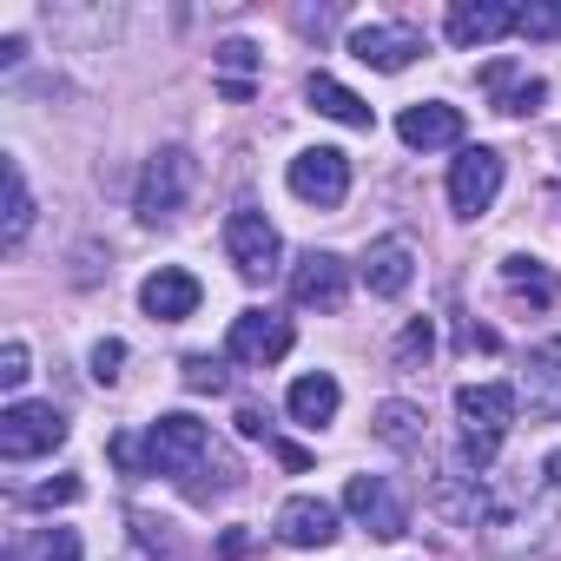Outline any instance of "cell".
<instances>
[{"mask_svg": "<svg viewBox=\"0 0 561 561\" xmlns=\"http://www.w3.org/2000/svg\"><path fill=\"white\" fill-rule=\"evenodd\" d=\"M231 476L225 462H218V449H211V430L198 423V416H185V410H172V416H159V423H146V476H172L192 502H211L218 489L205 482V476Z\"/></svg>", "mask_w": 561, "mask_h": 561, "instance_id": "6da1fadb", "label": "cell"}, {"mask_svg": "<svg viewBox=\"0 0 561 561\" xmlns=\"http://www.w3.org/2000/svg\"><path fill=\"white\" fill-rule=\"evenodd\" d=\"M515 383H462L456 390V416H462V462H469V476H482L489 462H495V449H502V436H508V423H515Z\"/></svg>", "mask_w": 561, "mask_h": 561, "instance_id": "7a4b0ae2", "label": "cell"}, {"mask_svg": "<svg viewBox=\"0 0 561 561\" xmlns=\"http://www.w3.org/2000/svg\"><path fill=\"white\" fill-rule=\"evenodd\" d=\"M192 192H198V159H192L185 146H159V152L146 159V172H139L133 211H139V225H172V218L192 205Z\"/></svg>", "mask_w": 561, "mask_h": 561, "instance_id": "3957f363", "label": "cell"}, {"mask_svg": "<svg viewBox=\"0 0 561 561\" xmlns=\"http://www.w3.org/2000/svg\"><path fill=\"white\" fill-rule=\"evenodd\" d=\"M482 535L495 561H561V508H495Z\"/></svg>", "mask_w": 561, "mask_h": 561, "instance_id": "277c9868", "label": "cell"}, {"mask_svg": "<svg viewBox=\"0 0 561 561\" xmlns=\"http://www.w3.org/2000/svg\"><path fill=\"white\" fill-rule=\"evenodd\" d=\"M60 443H67V416L54 403H8V410H0V456H8V462L54 456Z\"/></svg>", "mask_w": 561, "mask_h": 561, "instance_id": "5b68a950", "label": "cell"}, {"mask_svg": "<svg viewBox=\"0 0 561 561\" xmlns=\"http://www.w3.org/2000/svg\"><path fill=\"white\" fill-rule=\"evenodd\" d=\"M298 344V331H291V318H277V311H238L231 318V331H225V357L231 364H244V370H264V364H277Z\"/></svg>", "mask_w": 561, "mask_h": 561, "instance_id": "8992f818", "label": "cell"}, {"mask_svg": "<svg viewBox=\"0 0 561 561\" xmlns=\"http://www.w3.org/2000/svg\"><path fill=\"white\" fill-rule=\"evenodd\" d=\"M285 185H291V198H305V205H318V211H337V205L351 198V159H344L337 146H311V152L291 159Z\"/></svg>", "mask_w": 561, "mask_h": 561, "instance_id": "52a82bcc", "label": "cell"}, {"mask_svg": "<svg viewBox=\"0 0 561 561\" xmlns=\"http://www.w3.org/2000/svg\"><path fill=\"white\" fill-rule=\"evenodd\" d=\"M225 251H231V264H238L244 277H271L277 257H285V238H277V225H271L257 205H238V211L225 218Z\"/></svg>", "mask_w": 561, "mask_h": 561, "instance_id": "ba28073f", "label": "cell"}, {"mask_svg": "<svg viewBox=\"0 0 561 561\" xmlns=\"http://www.w3.org/2000/svg\"><path fill=\"white\" fill-rule=\"evenodd\" d=\"M502 192V152L495 146H462L456 165H449V205L456 218H482Z\"/></svg>", "mask_w": 561, "mask_h": 561, "instance_id": "9c48e42d", "label": "cell"}, {"mask_svg": "<svg viewBox=\"0 0 561 561\" xmlns=\"http://www.w3.org/2000/svg\"><path fill=\"white\" fill-rule=\"evenodd\" d=\"M351 298V264L337 251H305L298 271H291V305L305 311H344Z\"/></svg>", "mask_w": 561, "mask_h": 561, "instance_id": "30bf717a", "label": "cell"}, {"mask_svg": "<svg viewBox=\"0 0 561 561\" xmlns=\"http://www.w3.org/2000/svg\"><path fill=\"white\" fill-rule=\"evenodd\" d=\"M351 54H357L364 67H377V73H403L410 60L430 54V41H423L410 21H370V27L351 34Z\"/></svg>", "mask_w": 561, "mask_h": 561, "instance_id": "8fae6325", "label": "cell"}, {"mask_svg": "<svg viewBox=\"0 0 561 561\" xmlns=\"http://www.w3.org/2000/svg\"><path fill=\"white\" fill-rule=\"evenodd\" d=\"M515 27H522V8H508V0H456L449 21H443L449 47H495Z\"/></svg>", "mask_w": 561, "mask_h": 561, "instance_id": "7c38bea8", "label": "cell"}, {"mask_svg": "<svg viewBox=\"0 0 561 561\" xmlns=\"http://www.w3.org/2000/svg\"><path fill=\"white\" fill-rule=\"evenodd\" d=\"M344 508H351L377 541H397V535L410 528V508L397 502V489H390L383 476H351V482H344Z\"/></svg>", "mask_w": 561, "mask_h": 561, "instance_id": "4fadbf2b", "label": "cell"}, {"mask_svg": "<svg viewBox=\"0 0 561 561\" xmlns=\"http://www.w3.org/2000/svg\"><path fill=\"white\" fill-rule=\"evenodd\" d=\"M515 397L528 403V416L561 423V337H541V344L522 357V383H515Z\"/></svg>", "mask_w": 561, "mask_h": 561, "instance_id": "5bb4252c", "label": "cell"}, {"mask_svg": "<svg viewBox=\"0 0 561 561\" xmlns=\"http://www.w3.org/2000/svg\"><path fill=\"white\" fill-rule=\"evenodd\" d=\"M397 139H403L410 152H449V146H462V106H449V100H416V106H403Z\"/></svg>", "mask_w": 561, "mask_h": 561, "instance_id": "9a60e30c", "label": "cell"}, {"mask_svg": "<svg viewBox=\"0 0 561 561\" xmlns=\"http://www.w3.org/2000/svg\"><path fill=\"white\" fill-rule=\"evenodd\" d=\"M430 508L443 515V522H456V528H489L495 522V495H489V482L482 476H436L430 482Z\"/></svg>", "mask_w": 561, "mask_h": 561, "instance_id": "2e32d148", "label": "cell"}, {"mask_svg": "<svg viewBox=\"0 0 561 561\" xmlns=\"http://www.w3.org/2000/svg\"><path fill=\"white\" fill-rule=\"evenodd\" d=\"M277 541L285 548H331L337 541V502H324V495H291L285 508H277Z\"/></svg>", "mask_w": 561, "mask_h": 561, "instance_id": "e0dca14e", "label": "cell"}, {"mask_svg": "<svg viewBox=\"0 0 561 561\" xmlns=\"http://www.w3.org/2000/svg\"><path fill=\"white\" fill-rule=\"evenodd\" d=\"M198 277L192 271H179V264H159L146 285H139V311L146 318H159V324H185L192 311H198Z\"/></svg>", "mask_w": 561, "mask_h": 561, "instance_id": "ac0fdd59", "label": "cell"}, {"mask_svg": "<svg viewBox=\"0 0 561 561\" xmlns=\"http://www.w3.org/2000/svg\"><path fill=\"white\" fill-rule=\"evenodd\" d=\"M364 285H370V298H403L410 291V277H416V251H410V238H377L370 251H364Z\"/></svg>", "mask_w": 561, "mask_h": 561, "instance_id": "d6986e66", "label": "cell"}, {"mask_svg": "<svg viewBox=\"0 0 561 561\" xmlns=\"http://www.w3.org/2000/svg\"><path fill=\"white\" fill-rule=\"evenodd\" d=\"M482 93H489V106L508 113V119H522V113H535V106L548 100V87H541L528 67H515V60H489V67H482Z\"/></svg>", "mask_w": 561, "mask_h": 561, "instance_id": "ffe728a7", "label": "cell"}, {"mask_svg": "<svg viewBox=\"0 0 561 561\" xmlns=\"http://www.w3.org/2000/svg\"><path fill=\"white\" fill-rule=\"evenodd\" d=\"M337 403H344V390H337L331 370H311V377H298V383L285 390V410H291L298 430H324V423L337 416Z\"/></svg>", "mask_w": 561, "mask_h": 561, "instance_id": "44dd1931", "label": "cell"}, {"mask_svg": "<svg viewBox=\"0 0 561 561\" xmlns=\"http://www.w3.org/2000/svg\"><path fill=\"white\" fill-rule=\"evenodd\" d=\"M257 67H264V54H257L251 41H218V54H211L218 93H225L231 106H244V100H251V87H257Z\"/></svg>", "mask_w": 561, "mask_h": 561, "instance_id": "7402d4cb", "label": "cell"}, {"mask_svg": "<svg viewBox=\"0 0 561 561\" xmlns=\"http://www.w3.org/2000/svg\"><path fill=\"white\" fill-rule=\"evenodd\" d=\"M305 100L324 113V119H337V126H357V133H370L377 126V113L344 87V80H331V73H311V87H305Z\"/></svg>", "mask_w": 561, "mask_h": 561, "instance_id": "603a6c76", "label": "cell"}, {"mask_svg": "<svg viewBox=\"0 0 561 561\" xmlns=\"http://www.w3.org/2000/svg\"><path fill=\"white\" fill-rule=\"evenodd\" d=\"M502 285H508V298H522V305H535V311H548V305L561 298V277H554L541 257H502Z\"/></svg>", "mask_w": 561, "mask_h": 561, "instance_id": "cb8c5ba5", "label": "cell"}, {"mask_svg": "<svg viewBox=\"0 0 561 561\" xmlns=\"http://www.w3.org/2000/svg\"><path fill=\"white\" fill-rule=\"evenodd\" d=\"M0 179H8V218H0V244H8V251H21V244H27V231H34V192H27V172H21V159H8V165H0Z\"/></svg>", "mask_w": 561, "mask_h": 561, "instance_id": "d4e9b609", "label": "cell"}, {"mask_svg": "<svg viewBox=\"0 0 561 561\" xmlns=\"http://www.w3.org/2000/svg\"><path fill=\"white\" fill-rule=\"evenodd\" d=\"M423 410L416 403H403V397H390V403H377V416H370V430H377V443H390V449H423Z\"/></svg>", "mask_w": 561, "mask_h": 561, "instance_id": "484cf974", "label": "cell"}, {"mask_svg": "<svg viewBox=\"0 0 561 561\" xmlns=\"http://www.w3.org/2000/svg\"><path fill=\"white\" fill-rule=\"evenodd\" d=\"M436 357V324L430 318H410L403 337H397V370H423Z\"/></svg>", "mask_w": 561, "mask_h": 561, "instance_id": "4316f807", "label": "cell"}, {"mask_svg": "<svg viewBox=\"0 0 561 561\" xmlns=\"http://www.w3.org/2000/svg\"><path fill=\"white\" fill-rule=\"evenodd\" d=\"M515 34H528V41H561V0H528Z\"/></svg>", "mask_w": 561, "mask_h": 561, "instance_id": "83f0119b", "label": "cell"}, {"mask_svg": "<svg viewBox=\"0 0 561 561\" xmlns=\"http://www.w3.org/2000/svg\"><path fill=\"white\" fill-rule=\"evenodd\" d=\"M67 502H80V476H54V482L21 495V508H67Z\"/></svg>", "mask_w": 561, "mask_h": 561, "instance_id": "f1b7e54d", "label": "cell"}, {"mask_svg": "<svg viewBox=\"0 0 561 561\" xmlns=\"http://www.w3.org/2000/svg\"><path fill=\"white\" fill-rule=\"evenodd\" d=\"M119 364H126V344H119V337H100V344H93V377H100V383H119Z\"/></svg>", "mask_w": 561, "mask_h": 561, "instance_id": "f546056e", "label": "cell"}, {"mask_svg": "<svg viewBox=\"0 0 561 561\" xmlns=\"http://www.w3.org/2000/svg\"><path fill=\"white\" fill-rule=\"evenodd\" d=\"M179 370H185V390H211V397H218V390H225V370H218V364H211V357H185V364H179Z\"/></svg>", "mask_w": 561, "mask_h": 561, "instance_id": "4dcf8cb0", "label": "cell"}, {"mask_svg": "<svg viewBox=\"0 0 561 561\" xmlns=\"http://www.w3.org/2000/svg\"><path fill=\"white\" fill-rule=\"evenodd\" d=\"M27 383V344L14 337L8 351H0V390H21Z\"/></svg>", "mask_w": 561, "mask_h": 561, "instance_id": "1f68e13d", "label": "cell"}, {"mask_svg": "<svg viewBox=\"0 0 561 561\" xmlns=\"http://www.w3.org/2000/svg\"><path fill=\"white\" fill-rule=\"evenodd\" d=\"M41 561H80V535L73 528H47L41 535Z\"/></svg>", "mask_w": 561, "mask_h": 561, "instance_id": "d6a6232c", "label": "cell"}, {"mask_svg": "<svg viewBox=\"0 0 561 561\" xmlns=\"http://www.w3.org/2000/svg\"><path fill=\"white\" fill-rule=\"evenodd\" d=\"M113 462H119L126 476H146V443H139V436H113Z\"/></svg>", "mask_w": 561, "mask_h": 561, "instance_id": "836d02e7", "label": "cell"}, {"mask_svg": "<svg viewBox=\"0 0 561 561\" xmlns=\"http://www.w3.org/2000/svg\"><path fill=\"white\" fill-rule=\"evenodd\" d=\"M21 60H27V41L8 34V41H0V67H21Z\"/></svg>", "mask_w": 561, "mask_h": 561, "instance_id": "e575fe53", "label": "cell"}, {"mask_svg": "<svg viewBox=\"0 0 561 561\" xmlns=\"http://www.w3.org/2000/svg\"><path fill=\"white\" fill-rule=\"evenodd\" d=\"M238 436L257 443V436H264V416H257V410H238Z\"/></svg>", "mask_w": 561, "mask_h": 561, "instance_id": "d590c367", "label": "cell"}, {"mask_svg": "<svg viewBox=\"0 0 561 561\" xmlns=\"http://www.w3.org/2000/svg\"><path fill=\"white\" fill-rule=\"evenodd\" d=\"M244 548H251V541H244V528H225V561H238Z\"/></svg>", "mask_w": 561, "mask_h": 561, "instance_id": "8d00e7d4", "label": "cell"}, {"mask_svg": "<svg viewBox=\"0 0 561 561\" xmlns=\"http://www.w3.org/2000/svg\"><path fill=\"white\" fill-rule=\"evenodd\" d=\"M541 482H548V489H561V449H548V462H541Z\"/></svg>", "mask_w": 561, "mask_h": 561, "instance_id": "74e56055", "label": "cell"}]
</instances>
